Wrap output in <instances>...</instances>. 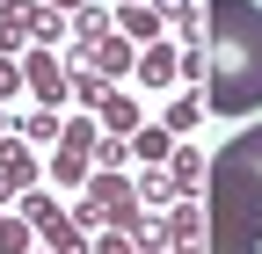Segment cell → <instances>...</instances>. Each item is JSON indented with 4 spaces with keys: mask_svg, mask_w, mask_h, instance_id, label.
Returning a JSON list of instances; mask_svg holds the SVG:
<instances>
[{
    "mask_svg": "<svg viewBox=\"0 0 262 254\" xmlns=\"http://www.w3.org/2000/svg\"><path fill=\"white\" fill-rule=\"evenodd\" d=\"M88 66L102 73V80H117V73H131V37H102V44L88 51Z\"/></svg>",
    "mask_w": 262,
    "mask_h": 254,
    "instance_id": "obj_13",
    "label": "cell"
},
{
    "mask_svg": "<svg viewBox=\"0 0 262 254\" xmlns=\"http://www.w3.org/2000/svg\"><path fill=\"white\" fill-rule=\"evenodd\" d=\"M15 196H22V189H15V182H8V174H0V204H15Z\"/></svg>",
    "mask_w": 262,
    "mask_h": 254,
    "instance_id": "obj_27",
    "label": "cell"
},
{
    "mask_svg": "<svg viewBox=\"0 0 262 254\" xmlns=\"http://www.w3.org/2000/svg\"><path fill=\"white\" fill-rule=\"evenodd\" d=\"M204 109L211 116L262 109V8L255 0H204Z\"/></svg>",
    "mask_w": 262,
    "mask_h": 254,
    "instance_id": "obj_1",
    "label": "cell"
},
{
    "mask_svg": "<svg viewBox=\"0 0 262 254\" xmlns=\"http://www.w3.org/2000/svg\"><path fill=\"white\" fill-rule=\"evenodd\" d=\"M95 145H102V138H95V116H73V123L58 131V160H51V174H58V182H80V174L95 167Z\"/></svg>",
    "mask_w": 262,
    "mask_h": 254,
    "instance_id": "obj_6",
    "label": "cell"
},
{
    "mask_svg": "<svg viewBox=\"0 0 262 254\" xmlns=\"http://www.w3.org/2000/svg\"><path fill=\"white\" fill-rule=\"evenodd\" d=\"M153 233H160V247H196V240H204V233H211V218H204V211H196V196H182V204H175L168 218H160V225H153Z\"/></svg>",
    "mask_w": 262,
    "mask_h": 254,
    "instance_id": "obj_7",
    "label": "cell"
},
{
    "mask_svg": "<svg viewBox=\"0 0 262 254\" xmlns=\"http://www.w3.org/2000/svg\"><path fill=\"white\" fill-rule=\"evenodd\" d=\"M204 189H211V211H204L211 225H226V233H255V240H262V123H255V131H241L233 145L211 153Z\"/></svg>",
    "mask_w": 262,
    "mask_h": 254,
    "instance_id": "obj_2",
    "label": "cell"
},
{
    "mask_svg": "<svg viewBox=\"0 0 262 254\" xmlns=\"http://www.w3.org/2000/svg\"><path fill=\"white\" fill-rule=\"evenodd\" d=\"M29 233H37V225H29L22 211H15V218H0V254H37V247H29Z\"/></svg>",
    "mask_w": 262,
    "mask_h": 254,
    "instance_id": "obj_17",
    "label": "cell"
},
{
    "mask_svg": "<svg viewBox=\"0 0 262 254\" xmlns=\"http://www.w3.org/2000/svg\"><path fill=\"white\" fill-rule=\"evenodd\" d=\"M58 131H66V123H58L51 109H44V116H22V138H37V145H44V138H58Z\"/></svg>",
    "mask_w": 262,
    "mask_h": 254,
    "instance_id": "obj_22",
    "label": "cell"
},
{
    "mask_svg": "<svg viewBox=\"0 0 262 254\" xmlns=\"http://www.w3.org/2000/svg\"><path fill=\"white\" fill-rule=\"evenodd\" d=\"M29 8H37V0H0V22H8V15H29Z\"/></svg>",
    "mask_w": 262,
    "mask_h": 254,
    "instance_id": "obj_26",
    "label": "cell"
},
{
    "mask_svg": "<svg viewBox=\"0 0 262 254\" xmlns=\"http://www.w3.org/2000/svg\"><path fill=\"white\" fill-rule=\"evenodd\" d=\"M139 80H146V87H175V80H182V51L153 37V44L139 51Z\"/></svg>",
    "mask_w": 262,
    "mask_h": 254,
    "instance_id": "obj_8",
    "label": "cell"
},
{
    "mask_svg": "<svg viewBox=\"0 0 262 254\" xmlns=\"http://www.w3.org/2000/svg\"><path fill=\"white\" fill-rule=\"evenodd\" d=\"M110 94V80L95 73V66H73V102H102Z\"/></svg>",
    "mask_w": 262,
    "mask_h": 254,
    "instance_id": "obj_19",
    "label": "cell"
},
{
    "mask_svg": "<svg viewBox=\"0 0 262 254\" xmlns=\"http://www.w3.org/2000/svg\"><path fill=\"white\" fill-rule=\"evenodd\" d=\"M160 22H168V15H160L153 0H124V15H117V37H131V44H153V37H160Z\"/></svg>",
    "mask_w": 262,
    "mask_h": 254,
    "instance_id": "obj_9",
    "label": "cell"
},
{
    "mask_svg": "<svg viewBox=\"0 0 262 254\" xmlns=\"http://www.w3.org/2000/svg\"><path fill=\"white\" fill-rule=\"evenodd\" d=\"M196 116H211V109H204V94H196V87H189V94H175V102H168V116H160V123H168V131L182 138V131H189V123H196Z\"/></svg>",
    "mask_w": 262,
    "mask_h": 254,
    "instance_id": "obj_15",
    "label": "cell"
},
{
    "mask_svg": "<svg viewBox=\"0 0 262 254\" xmlns=\"http://www.w3.org/2000/svg\"><path fill=\"white\" fill-rule=\"evenodd\" d=\"M95 254H160V247H146L139 233H102V240H95Z\"/></svg>",
    "mask_w": 262,
    "mask_h": 254,
    "instance_id": "obj_20",
    "label": "cell"
},
{
    "mask_svg": "<svg viewBox=\"0 0 262 254\" xmlns=\"http://www.w3.org/2000/svg\"><path fill=\"white\" fill-rule=\"evenodd\" d=\"M51 8H58V15H73V8H88V0H51Z\"/></svg>",
    "mask_w": 262,
    "mask_h": 254,
    "instance_id": "obj_28",
    "label": "cell"
},
{
    "mask_svg": "<svg viewBox=\"0 0 262 254\" xmlns=\"http://www.w3.org/2000/svg\"><path fill=\"white\" fill-rule=\"evenodd\" d=\"M0 131H8V123H0Z\"/></svg>",
    "mask_w": 262,
    "mask_h": 254,
    "instance_id": "obj_30",
    "label": "cell"
},
{
    "mask_svg": "<svg viewBox=\"0 0 262 254\" xmlns=\"http://www.w3.org/2000/svg\"><path fill=\"white\" fill-rule=\"evenodd\" d=\"M204 247H211V254H262V240H255V233H226V225H211V233H204Z\"/></svg>",
    "mask_w": 262,
    "mask_h": 254,
    "instance_id": "obj_16",
    "label": "cell"
},
{
    "mask_svg": "<svg viewBox=\"0 0 262 254\" xmlns=\"http://www.w3.org/2000/svg\"><path fill=\"white\" fill-rule=\"evenodd\" d=\"M22 218H29V225L44 233V247H51V254H88L80 225H73V218H66V211H58L51 196H37V189H22Z\"/></svg>",
    "mask_w": 262,
    "mask_h": 254,
    "instance_id": "obj_4",
    "label": "cell"
},
{
    "mask_svg": "<svg viewBox=\"0 0 262 254\" xmlns=\"http://www.w3.org/2000/svg\"><path fill=\"white\" fill-rule=\"evenodd\" d=\"M168 153H175V131H168V123H139V131H131V160L168 167Z\"/></svg>",
    "mask_w": 262,
    "mask_h": 254,
    "instance_id": "obj_10",
    "label": "cell"
},
{
    "mask_svg": "<svg viewBox=\"0 0 262 254\" xmlns=\"http://www.w3.org/2000/svg\"><path fill=\"white\" fill-rule=\"evenodd\" d=\"M15 80H22V66H15V58H0V94H15Z\"/></svg>",
    "mask_w": 262,
    "mask_h": 254,
    "instance_id": "obj_25",
    "label": "cell"
},
{
    "mask_svg": "<svg viewBox=\"0 0 262 254\" xmlns=\"http://www.w3.org/2000/svg\"><path fill=\"white\" fill-rule=\"evenodd\" d=\"M153 8L168 15V22H189V0H153Z\"/></svg>",
    "mask_w": 262,
    "mask_h": 254,
    "instance_id": "obj_24",
    "label": "cell"
},
{
    "mask_svg": "<svg viewBox=\"0 0 262 254\" xmlns=\"http://www.w3.org/2000/svg\"><path fill=\"white\" fill-rule=\"evenodd\" d=\"M22 22H29V44H51L58 29H66V15H58V8H29Z\"/></svg>",
    "mask_w": 262,
    "mask_h": 254,
    "instance_id": "obj_18",
    "label": "cell"
},
{
    "mask_svg": "<svg viewBox=\"0 0 262 254\" xmlns=\"http://www.w3.org/2000/svg\"><path fill=\"white\" fill-rule=\"evenodd\" d=\"M73 225H80V233H88V225H110V233H146V196L131 189V174L95 167L88 196L73 204Z\"/></svg>",
    "mask_w": 262,
    "mask_h": 254,
    "instance_id": "obj_3",
    "label": "cell"
},
{
    "mask_svg": "<svg viewBox=\"0 0 262 254\" xmlns=\"http://www.w3.org/2000/svg\"><path fill=\"white\" fill-rule=\"evenodd\" d=\"M0 174H8L15 189H29V182H37V160H29V145H22V138H8V131H0Z\"/></svg>",
    "mask_w": 262,
    "mask_h": 254,
    "instance_id": "obj_12",
    "label": "cell"
},
{
    "mask_svg": "<svg viewBox=\"0 0 262 254\" xmlns=\"http://www.w3.org/2000/svg\"><path fill=\"white\" fill-rule=\"evenodd\" d=\"M95 116L110 123V138H131V131H139V102H131V94H102Z\"/></svg>",
    "mask_w": 262,
    "mask_h": 254,
    "instance_id": "obj_11",
    "label": "cell"
},
{
    "mask_svg": "<svg viewBox=\"0 0 262 254\" xmlns=\"http://www.w3.org/2000/svg\"><path fill=\"white\" fill-rule=\"evenodd\" d=\"M175 254H196V247H175Z\"/></svg>",
    "mask_w": 262,
    "mask_h": 254,
    "instance_id": "obj_29",
    "label": "cell"
},
{
    "mask_svg": "<svg viewBox=\"0 0 262 254\" xmlns=\"http://www.w3.org/2000/svg\"><path fill=\"white\" fill-rule=\"evenodd\" d=\"M204 167H211V160H196L189 145H175V153H168V182L182 189V196H196V189H204Z\"/></svg>",
    "mask_w": 262,
    "mask_h": 254,
    "instance_id": "obj_14",
    "label": "cell"
},
{
    "mask_svg": "<svg viewBox=\"0 0 262 254\" xmlns=\"http://www.w3.org/2000/svg\"><path fill=\"white\" fill-rule=\"evenodd\" d=\"M22 87H29V94H37V102H44V109H58V102H66V94H73V73H66V66H58V51H51V44H37V51H29V58H22Z\"/></svg>",
    "mask_w": 262,
    "mask_h": 254,
    "instance_id": "obj_5",
    "label": "cell"
},
{
    "mask_svg": "<svg viewBox=\"0 0 262 254\" xmlns=\"http://www.w3.org/2000/svg\"><path fill=\"white\" fill-rule=\"evenodd\" d=\"M22 44H29V22H22V15H8V22H0V58H15Z\"/></svg>",
    "mask_w": 262,
    "mask_h": 254,
    "instance_id": "obj_21",
    "label": "cell"
},
{
    "mask_svg": "<svg viewBox=\"0 0 262 254\" xmlns=\"http://www.w3.org/2000/svg\"><path fill=\"white\" fill-rule=\"evenodd\" d=\"M131 160V138H102V145H95V167H124Z\"/></svg>",
    "mask_w": 262,
    "mask_h": 254,
    "instance_id": "obj_23",
    "label": "cell"
}]
</instances>
